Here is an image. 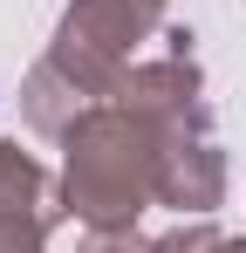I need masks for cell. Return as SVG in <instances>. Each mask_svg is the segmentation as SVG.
Instances as JSON below:
<instances>
[{
	"label": "cell",
	"mask_w": 246,
	"mask_h": 253,
	"mask_svg": "<svg viewBox=\"0 0 246 253\" xmlns=\"http://www.w3.org/2000/svg\"><path fill=\"white\" fill-rule=\"evenodd\" d=\"M164 130L171 124H151L144 110H123L117 96L89 103L62 130V199H69V219H82L89 233L137 226V212L158 206Z\"/></svg>",
	"instance_id": "6da1fadb"
},
{
	"label": "cell",
	"mask_w": 246,
	"mask_h": 253,
	"mask_svg": "<svg viewBox=\"0 0 246 253\" xmlns=\"http://www.w3.org/2000/svg\"><path fill=\"white\" fill-rule=\"evenodd\" d=\"M144 35H158V21L137 14L130 0H69V14L48 35V55L21 83L28 130H41V137L62 144V130L123 83V69L137 62V42Z\"/></svg>",
	"instance_id": "7a4b0ae2"
},
{
	"label": "cell",
	"mask_w": 246,
	"mask_h": 253,
	"mask_svg": "<svg viewBox=\"0 0 246 253\" xmlns=\"http://www.w3.org/2000/svg\"><path fill=\"white\" fill-rule=\"evenodd\" d=\"M226 199V151L212 137V117L164 130V171H158V206L171 212H212Z\"/></svg>",
	"instance_id": "3957f363"
},
{
	"label": "cell",
	"mask_w": 246,
	"mask_h": 253,
	"mask_svg": "<svg viewBox=\"0 0 246 253\" xmlns=\"http://www.w3.org/2000/svg\"><path fill=\"white\" fill-rule=\"evenodd\" d=\"M0 219H21V226H41V233H55L69 219L62 178H48L21 144H0Z\"/></svg>",
	"instance_id": "277c9868"
},
{
	"label": "cell",
	"mask_w": 246,
	"mask_h": 253,
	"mask_svg": "<svg viewBox=\"0 0 246 253\" xmlns=\"http://www.w3.org/2000/svg\"><path fill=\"white\" fill-rule=\"evenodd\" d=\"M151 253H219V226L199 212L192 226H171L164 240H151Z\"/></svg>",
	"instance_id": "5b68a950"
},
{
	"label": "cell",
	"mask_w": 246,
	"mask_h": 253,
	"mask_svg": "<svg viewBox=\"0 0 246 253\" xmlns=\"http://www.w3.org/2000/svg\"><path fill=\"white\" fill-rule=\"evenodd\" d=\"M76 253H151V240H137V226H117V233H89Z\"/></svg>",
	"instance_id": "8992f818"
},
{
	"label": "cell",
	"mask_w": 246,
	"mask_h": 253,
	"mask_svg": "<svg viewBox=\"0 0 246 253\" xmlns=\"http://www.w3.org/2000/svg\"><path fill=\"white\" fill-rule=\"evenodd\" d=\"M0 253H48V233L21 226V219H0Z\"/></svg>",
	"instance_id": "52a82bcc"
},
{
	"label": "cell",
	"mask_w": 246,
	"mask_h": 253,
	"mask_svg": "<svg viewBox=\"0 0 246 253\" xmlns=\"http://www.w3.org/2000/svg\"><path fill=\"white\" fill-rule=\"evenodd\" d=\"M137 14H151V21H164V0H130Z\"/></svg>",
	"instance_id": "ba28073f"
},
{
	"label": "cell",
	"mask_w": 246,
	"mask_h": 253,
	"mask_svg": "<svg viewBox=\"0 0 246 253\" xmlns=\"http://www.w3.org/2000/svg\"><path fill=\"white\" fill-rule=\"evenodd\" d=\"M219 253H246V240H219Z\"/></svg>",
	"instance_id": "9c48e42d"
}]
</instances>
